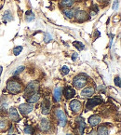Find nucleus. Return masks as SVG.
<instances>
[{
	"label": "nucleus",
	"mask_w": 121,
	"mask_h": 135,
	"mask_svg": "<svg viewBox=\"0 0 121 135\" xmlns=\"http://www.w3.org/2000/svg\"><path fill=\"white\" fill-rule=\"evenodd\" d=\"M100 103H101V99L100 97L90 98V99L88 100L86 108H87L88 110H90V109H92V108H94V106L98 105Z\"/></svg>",
	"instance_id": "4"
},
{
	"label": "nucleus",
	"mask_w": 121,
	"mask_h": 135,
	"mask_svg": "<svg viewBox=\"0 0 121 135\" xmlns=\"http://www.w3.org/2000/svg\"><path fill=\"white\" fill-rule=\"evenodd\" d=\"M75 4V0H61L60 6L62 8H70Z\"/></svg>",
	"instance_id": "17"
},
{
	"label": "nucleus",
	"mask_w": 121,
	"mask_h": 135,
	"mask_svg": "<svg viewBox=\"0 0 121 135\" xmlns=\"http://www.w3.org/2000/svg\"><path fill=\"white\" fill-rule=\"evenodd\" d=\"M98 2L99 3H101V4H103V3H105V2H107L108 0H97Z\"/></svg>",
	"instance_id": "34"
},
{
	"label": "nucleus",
	"mask_w": 121,
	"mask_h": 135,
	"mask_svg": "<svg viewBox=\"0 0 121 135\" xmlns=\"http://www.w3.org/2000/svg\"><path fill=\"white\" fill-rule=\"evenodd\" d=\"M73 46H75V48L78 49V50H85V45H84L83 43H81V42H79V41L73 42Z\"/></svg>",
	"instance_id": "24"
},
{
	"label": "nucleus",
	"mask_w": 121,
	"mask_h": 135,
	"mask_svg": "<svg viewBox=\"0 0 121 135\" xmlns=\"http://www.w3.org/2000/svg\"><path fill=\"white\" fill-rule=\"evenodd\" d=\"M87 82H88L87 76H84V75H78V76H76L73 79V85L76 89H82V88L86 86Z\"/></svg>",
	"instance_id": "3"
},
{
	"label": "nucleus",
	"mask_w": 121,
	"mask_h": 135,
	"mask_svg": "<svg viewBox=\"0 0 121 135\" xmlns=\"http://www.w3.org/2000/svg\"><path fill=\"white\" fill-rule=\"evenodd\" d=\"M34 106L31 104V103H23V104H21L19 105V110L22 115H27L30 112L32 111Z\"/></svg>",
	"instance_id": "7"
},
{
	"label": "nucleus",
	"mask_w": 121,
	"mask_h": 135,
	"mask_svg": "<svg viewBox=\"0 0 121 135\" xmlns=\"http://www.w3.org/2000/svg\"><path fill=\"white\" fill-rule=\"evenodd\" d=\"M94 91H95V90H94L93 88L87 87L81 91V95L83 96V97H91L94 94Z\"/></svg>",
	"instance_id": "15"
},
{
	"label": "nucleus",
	"mask_w": 121,
	"mask_h": 135,
	"mask_svg": "<svg viewBox=\"0 0 121 135\" xmlns=\"http://www.w3.org/2000/svg\"><path fill=\"white\" fill-rule=\"evenodd\" d=\"M64 13L67 18L71 19L75 16V10L72 9V8H67V9H64Z\"/></svg>",
	"instance_id": "21"
},
{
	"label": "nucleus",
	"mask_w": 121,
	"mask_h": 135,
	"mask_svg": "<svg viewBox=\"0 0 121 135\" xmlns=\"http://www.w3.org/2000/svg\"><path fill=\"white\" fill-rule=\"evenodd\" d=\"M101 122V117L97 115H93L89 118V123L91 127H94V126H97L98 124Z\"/></svg>",
	"instance_id": "14"
},
{
	"label": "nucleus",
	"mask_w": 121,
	"mask_h": 135,
	"mask_svg": "<svg viewBox=\"0 0 121 135\" xmlns=\"http://www.w3.org/2000/svg\"><path fill=\"white\" fill-rule=\"evenodd\" d=\"M51 36H50V34H46V36H45V39H44V41H45V43H49L50 41H51Z\"/></svg>",
	"instance_id": "28"
},
{
	"label": "nucleus",
	"mask_w": 121,
	"mask_h": 135,
	"mask_svg": "<svg viewBox=\"0 0 121 135\" xmlns=\"http://www.w3.org/2000/svg\"><path fill=\"white\" fill-rule=\"evenodd\" d=\"M2 71H3V67L2 66H0V76H1V73H2Z\"/></svg>",
	"instance_id": "35"
},
{
	"label": "nucleus",
	"mask_w": 121,
	"mask_h": 135,
	"mask_svg": "<svg viewBox=\"0 0 121 135\" xmlns=\"http://www.w3.org/2000/svg\"><path fill=\"white\" fill-rule=\"evenodd\" d=\"M38 88H39V85H38V83L36 81L30 82V83L27 85V87L25 88L24 96H25V97L27 96V98H28L31 95H33V94L36 93V91L38 90Z\"/></svg>",
	"instance_id": "2"
},
{
	"label": "nucleus",
	"mask_w": 121,
	"mask_h": 135,
	"mask_svg": "<svg viewBox=\"0 0 121 135\" xmlns=\"http://www.w3.org/2000/svg\"><path fill=\"white\" fill-rule=\"evenodd\" d=\"M8 115H9V118L11 119L12 121L18 122L21 120L20 115H19L18 112H17V109L15 107H11L9 108V111H8Z\"/></svg>",
	"instance_id": "8"
},
{
	"label": "nucleus",
	"mask_w": 121,
	"mask_h": 135,
	"mask_svg": "<svg viewBox=\"0 0 121 135\" xmlns=\"http://www.w3.org/2000/svg\"><path fill=\"white\" fill-rule=\"evenodd\" d=\"M39 128L42 131H50V123L47 118H43L41 119V121H40V125Z\"/></svg>",
	"instance_id": "11"
},
{
	"label": "nucleus",
	"mask_w": 121,
	"mask_h": 135,
	"mask_svg": "<svg viewBox=\"0 0 121 135\" xmlns=\"http://www.w3.org/2000/svg\"><path fill=\"white\" fill-rule=\"evenodd\" d=\"M70 108H71V110L74 113L78 114V113H80L82 110V104L78 100H74V101H72L71 103H70Z\"/></svg>",
	"instance_id": "6"
},
{
	"label": "nucleus",
	"mask_w": 121,
	"mask_h": 135,
	"mask_svg": "<svg viewBox=\"0 0 121 135\" xmlns=\"http://www.w3.org/2000/svg\"><path fill=\"white\" fill-rule=\"evenodd\" d=\"M78 53H75V52H74V53H73V56H72V60H73V61H75V60L76 59V58H78Z\"/></svg>",
	"instance_id": "31"
},
{
	"label": "nucleus",
	"mask_w": 121,
	"mask_h": 135,
	"mask_svg": "<svg viewBox=\"0 0 121 135\" xmlns=\"http://www.w3.org/2000/svg\"><path fill=\"white\" fill-rule=\"evenodd\" d=\"M88 13L84 10H78L76 11V13H75V18L78 22H84L88 19Z\"/></svg>",
	"instance_id": "9"
},
{
	"label": "nucleus",
	"mask_w": 121,
	"mask_h": 135,
	"mask_svg": "<svg viewBox=\"0 0 121 135\" xmlns=\"http://www.w3.org/2000/svg\"><path fill=\"white\" fill-rule=\"evenodd\" d=\"M53 98H54V102L55 103H59L62 99V89L61 88H56L54 89V92H53Z\"/></svg>",
	"instance_id": "16"
},
{
	"label": "nucleus",
	"mask_w": 121,
	"mask_h": 135,
	"mask_svg": "<svg viewBox=\"0 0 121 135\" xmlns=\"http://www.w3.org/2000/svg\"><path fill=\"white\" fill-rule=\"evenodd\" d=\"M62 72L64 75H68V74H69V68H68L67 66H62Z\"/></svg>",
	"instance_id": "29"
},
{
	"label": "nucleus",
	"mask_w": 121,
	"mask_h": 135,
	"mask_svg": "<svg viewBox=\"0 0 121 135\" xmlns=\"http://www.w3.org/2000/svg\"><path fill=\"white\" fill-rule=\"evenodd\" d=\"M117 4H118V2H117V0H115L113 5V9H115V7H117Z\"/></svg>",
	"instance_id": "32"
},
{
	"label": "nucleus",
	"mask_w": 121,
	"mask_h": 135,
	"mask_svg": "<svg viewBox=\"0 0 121 135\" xmlns=\"http://www.w3.org/2000/svg\"><path fill=\"white\" fill-rule=\"evenodd\" d=\"M3 20L5 22H11L13 21V16H12V13L9 10H6L3 14Z\"/></svg>",
	"instance_id": "19"
},
{
	"label": "nucleus",
	"mask_w": 121,
	"mask_h": 135,
	"mask_svg": "<svg viewBox=\"0 0 121 135\" xmlns=\"http://www.w3.org/2000/svg\"><path fill=\"white\" fill-rule=\"evenodd\" d=\"M98 135H109L108 133V129L105 126H101L98 128Z\"/></svg>",
	"instance_id": "20"
},
{
	"label": "nucleus",
	"mask_w": 121,
	"mask_h": 135,
	"mask_svg": "<svg viewBox=\"0 0 121 135\" xmlns=\"http://www.w3.org/2000/svg\"><path fill=\"white\" fill-rule=\"evenodd\" d=\"M76 122H78V131H79L80 135H83L84 129H85V128H86V124H85V121H84V119L82 118L81 117H79L76 118Z\"/></svg>",
	"instance_id": "13"
},
{
	"label": "nucleus",
	"mask_w": 121,
	"mask_h": 135,
	"mask_svg": "<svg viewBox=\"0 0 121 135\" xmlns=\"http://www.w3.org/2000/svg\"><path fill=\"white\" fill-rule=\"evenodd\" d=\"M35 14L33 13L31 10H29V11H27L26 12V14H25V21L26 22H32L33 20L35 19Z\"/></svg>",
	"instance_id": "22"
},
{
	"label": "nucleus",
	"mask_w": 121,
	"mask_h": 135,
	"mask_svg": "<svg viewBox=\"0 0 121 135\" xmlns=\"http://www.w3.org/2000/svg\"><path fill=\"white\" fill-rule=\"evenodd\" d=\"M23 70H24V66H20V67H18V69H17L16 71H14L13 75H14V76H18L19 74L22 73Z\"/></svg>",
	"instance_id": "26"
},
{
	"label": "nucleus",
	"mask_w": 121,
	"mask_h": 135,
	"mask_svg": "<svg viewBox=\"0 0 121 135\" xmlns=\"http://www.w3.org/2000/svg\"><path fill=\"white\" fill-rule=\"evenodd\" d=\"M50 107H51V105H50V100L45 99L43 102H42L41 109H42V113H43L44 115H48V114L50 113Z\"/></svg>",
	"instance_id": "10"
},
{
	"label": "nucleus",
	"mask_w": 121,
	"mask_h": 135,
	"mask_svg": "<svg viewBox=\"0 0 121 135\" xmlns=\"http://www.w3.org/2000/svg\"><path fill=\"white\" fill-rule=\"evenodd\" d=\"M75 95V90L74 89H72L71 87H66L64 89V96L67 100H70L72 98H74Z\"/></svg>",
	"instance_id": "12"
},
{
	"label": "nucleus",
	"mask_w": 121,
	"mask_h": 135,
	"mask_svg": "<svg viewBox=\"0 0 121 135\" xmlns=\"http://www.w3.org/2000/svg\"><path fill=\"white\" fill-rule=\"evenodd\" d=\"M22 84L16 79H9L7 83V90L10 94H18L22 91Z\"/></svg>",
	"instance_id": "1"
},
{
	"label": "nucleus",
	"mask_w": 121,
	"mask_h": 135,
	"mask_svg": "<svg viewBox=\"0 0 121 135\" xmlns=\"http://www.w3.org/2000/svg\"><path fill=\"white\" fill-rule=\"evenodd\" d=\"M56 117L59 119L60 125L62 127H64L66 125V122H67V117H66V115L64 114V112L62 111L61 109H57L56 110Z\"/></svg>",
	"instance_id": "5"
},
{
	"label": "nucleus",
	"mask_w": 121,
	"mask_h": 135,
	"mask_svg": "<svg viewBox=\"0 0 121 135\" xmlns=\"http://www.w3.org/2000/svg\"><path fill=\"white\" fill-rule=\"evenodd\" d=\"M39 99H40V94L35 93V94H33V95L30 96V97H28L27 103H36V102H38Z\"/></svg>",
	"instance_id": "18"
},
{
	"label": "nucleus",
	"mask_w": 121,
	"mask_h": 135,
	"mask_svg": "<svg viewBox=\"0 0 121 135\" xmlns=\"http://www.w3.org/2000/svg\"><path fill=\"white\" fill-rule=\"evenodd\" d=\"M12 132H13V127L11 126V127H10V129H9V131H8V134L11 135V133H12Z\"/></svg>",
	"instance_id": "33"
},
{
	"label": "nucleus",
	"mask_w": 121,
	"mask_h": 135,
	"mask_svg": "<svg viewBox=\"0 0 121 135\" xmlns=\"http://www.w3.org/2000/svg\"><path fill=\"white\" fill-rule=\"evenodd\" d=\"M8 129V123L4 118H0V131H4Z\"/></svg>",
	"instance_id": "23"
},
{
	"label": "nucleus",
	"mask_w": 121,
	"mask_h": 135,
	"mask_svg": "<svg viewBox=\"0 0 121 135\" xmlns=\"http://www.w3.org/2000/svg\"><path fill=\"white\" fill-rule=\"evenodd\" d=\"M67 135H72V134H67Z\"/></svg>",
	"instance_id": "36"
},
{
	"label": "nucleus",
	"mask_w": 121,
	"mask_h": 135,
	"mask_svg": "<svg viewBox=\"0 0 121 135\" xmlns=\"http://www.w3.org/2000/svg\"><path fill=\"white\" fill-rule=\"evenodd\" d=\"M115 84L117 86V87H120V78L117 76V78H115Z\"/></svg>",
	"instance_id": "30"
},
{
	"label": "nucleus",
	"mask_w": 121,
	"mask_h": 135,
	"mask_svg": "<svg viewBox=\"0 0 121 135\" xmlns=\"http://www.w3.org/2000/svg\"><path fill=\"white\" fill-rule=\"evenodd\" d=\"M24 133H26V134H32L33 129L30 126H27V127L24 128Z\"/></svg>",
	"instance_id": "27"
},
{
	"label": "nucleus",
	"mask_w": 121,
	"mask_h": 135,
	"mask_svg": "<svg viewBox=\"0 0 121 135\" xmlns=\"http://www.w3.org/2000/svg\"><path fill=\"white\" fill-rule=\"evenodd\" d=\"M22 46H18V47H15V48L13 49V54L15 56H18L19 54L22 52Z\"/></svg>",
	"instance_id": "25"
}]
</instances>
